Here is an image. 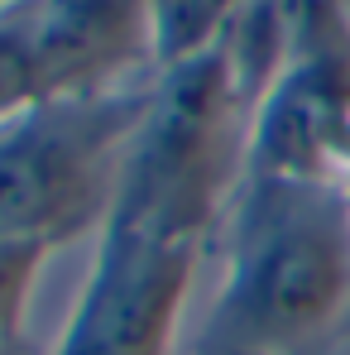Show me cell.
Listing matches in <instances>:
<instances>
[{"instance_id": "obj_10", "label": "cell", "mask_w": 350, "mask_h": 355, "mask_svg": "<svg viewBox=\"0 0 350 355\" xmlns=\"http://www.w3.org/2000/svg\"><path fill=\"white\" fill-rule=\"evenodd\" d=\"M34 346H24V336H0V355H29Z\"/></svg>"}, {"instance_id": "obj_3", "label": "cell", "mask_w": 350, "mask_h": 355, "mask_svg": "<svg viewBox=\"0 0 350 355\" xmlns=\"http://www.w3.org/2000/svg\"><path fill=\"white\" fill-rule=\"evenodd\" d=\"M144 87L101 96H44L0 120V231L62 240L106 231Z\"/></svg>"}, {"instance_id": "obj_9", "label": "cell", "mask_w": 350, "mask_h": 355, "mask_svg": "<svg viewBox=\"0 0 350 355\" xmlns=\"http://www.w3.org/2000/svg\"><path fill=\"white\" fill-rule=\"evenodd\" d=\"M44 101L39 82H34V67H29V53L15 34V24L0 15V120L19 116L24 106Z\"/></svg>"}, {"instance_id": "obj_8", "label": "cell", "mask_w": 350, "mask_h": 355, "mask_svg": "<svg viewBox=\"0 0 350 355\" xmlns=\"http://www.w3.org/2000/svg\"><path fill=\"white\" fill-rule=\"evenodd\" d=\"M53 245L0 231V336H24V317Z\"/></svg>"}, {"instance_id": "obj_5", "label": "cell", "mask_w": 350, "mask_h": 355, "mask_svg": "<svg viewBox=\"0 0 350 355\" xmlns=\"http://www.w3.org/2000/svg\"><path fill=\"white\" fill-rule=\"evenodd\" d=\"M5 19L44 96H101L154 77L144 0H24Z\"/></svg>"}, {"instance_id": "obj_7", "label": "cell", "mask_w": 350, "mask_h": 355, "mask_svg": "<svg viewBox=\"0 0 350 355\" xmlns=\"http://www.w3.org/2000/svg\"><path fill=\"white\" fill-rule=\"evenodd\" d=\"M154 34V72L226 49L245 0H144Z\"/></svg>"}, {"instance_id": "obj_2", "label": "cell", "mask_w": 350, "mask_h": 355, "mask_svg": "<svg viewBox=\"0 0 350 355\" xmlns=\"http://www.w3.org/2000/svg\"><path fill=\"white\" fill-rule=\"evenodd\" d=\"M245 154L250 96L226 49L154 72L106 226H139L207 245L216 216L245 187Z\"/></svg>"}, {"instance_id": "obj_1", "label": "cell", "mask_w": 350, "mask_h": 355, "mask_svg": "<svg viewBox=\"0 0 350 355\" xmlns=\"http://www.w3.org/2000/svg\"><path fill=\"white\" fill-rule=\"evenodd\" d=\"M350 302V211L317 182L245 178L216 327L240 355H292Z\"/></svg>"}, {"instance_id": "obj_4", "label": "cell", "mask_w": 350, "mask_h": 355, "mask_svg": "<svg viewBox=\"0 0 350 355\" xmlns=\"http://www.w3.org/2000/svg\"><path fill=\"white\" fill-rule=\"evenodd\" d=\"M202 240L106 226L91 274L49 355H173Z\"/></svg>"}, {"instance_id": "obj_6", "label": "cell", "mask_w": 350, "mask_h": 355, "mask_svg": "<svg viewBox=\"0 0 350 355\" xmlns=\"http://www.w3.org/2000/svg\"><path fill=\"white\" fill-rule=\"evenodd\" d=\"M302 39V34H297ZM350 149V77L326 49H292L250 106L245 178L331 187Z\"/></svg>"}, {"instance_id": "obj_11", "label": "cell", "mask_w": 350, "mask_h": 355, "mask_svg": "<svg viewBox=\"0 0 350 355\" xmlns=\"http://www.w3.org/2000/svg\"><path fill=\"white\" fill-rule=\"evenodd\" d=\"M24 0H0V15H10V10H19Z\"/></svg>"}]
</instances>
